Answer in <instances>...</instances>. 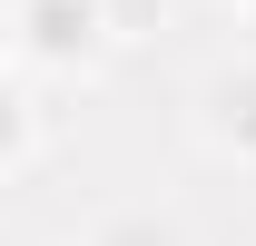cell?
Listing matches in <instances>:
<instances>
[{"mask_svg":"<svg viewBox=\"0 0 256 246\" xmlns=\"http://www.w3.org/2000/svg\"><path fill=\"white\" fill-rule=\"evenodd\" d=\"M246 10H256V0H246Z\"/></svg>","mask_w":256,"mask_h":246,"instance_id":"cell-5","label":"cell"},{"mask_svg":"<svg viewBox=\"0 0 256 246\" xmlns=\"http://www.w3.org/2000/svg\"><path fill=\"white\" fill-rule=\"evenodd\" d=\"M118 40H128V30H118L108 0H20V10H10V60L40 69V79H50V69L79 79V69H98Z\"/></svg>","mask_w":256,"mask_h":246,"instance_id":"cell-1","label":"cell"},{"mask_svg":"<svg viewBox=\"0 0 256 246\" xmlns=\"http://www.w3.org/2000/svg\"><path fill=\"white\" fill-rule=\"evenodd\" d=\"M89 246H178V236H168L158 216H108V226H98Z\"/></svg>","mask_w":256,"mask_h":246,"instance_id":"cell-4","label":"cell"},{"mask_svg":"<svg viewBox=\"0 0 256 246\" xmlns=\"http://www.w3.org/2000/svg\"><path fill=\"white\" fill-rule=\"evenodd\" d=\"M40 138H50L40 69H20V60H10V148H0V168H10V178H30V168H40Z\"/></svg>","mask_w":256,"mask_h":246,"instance_id":"cell-3","label":"cell"},{"mask_svg":"<svg viewBox=\"0 0 256 246\" xmlns=\"http://www.w3.org/2000/svg\"><path fill=\"white\" fill-rule=\"evenodd\" d=\"M197 138L236 168H256V50L246 60H217L197 79Z\"/></svg>","mask_w":256,"mask_h":246,"instance_id":"cell-2","label":"cell"}]
</instances>
